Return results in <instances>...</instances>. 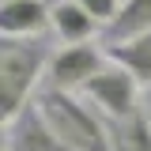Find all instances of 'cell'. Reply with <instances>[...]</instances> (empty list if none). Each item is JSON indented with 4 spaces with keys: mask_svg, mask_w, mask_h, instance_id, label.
I'll return each instance as SVG.
<instances>
[{
    "mask_svg": "<svg viewBox=\"0 0 151 151\" xmlns=\"http://www.w3.org/2000/svg\"><path fill=\"white\" fill-rule=\"evenodd\" d=\"M49 60H53V53L45 42H30V38L0 42V121H4V129L30 106V91L45 76Z\"/></svg>",
    "mask_w": 151,
    "mask_h": 151,
    "instance_id": "obj_1",
    "label": "cell"
},
{
    "mask_svg": "<svg viewBox=\"0 0 151 151\" xmlns=\"http://www.w3.org/2000/svg\"><path fill=\"white\" fill-rule=\"evenodd\" d=\"M38 106H42V113H45L49 129H53L72 151H113L102 113H94L91 106H83L72 91L45 87L42 98H38Z\"/></svg>",
    "mask_w": 151,
    "mask_h": 151,
    "instance_id": "obj_2",
    "label": "cell"
},
{
    "mask_svg": "<svg viewBox=\"0 0 151 151\" xmlns=\"http://www.w3.org/2000/svg\"><path fill=\"white\" fill-rule=\"evenodd\" d=\"M83 94H87L106 117H129V113H136L144 106L140 83H136V76H129L125 68H102L98 76L87 79Z\"/></svg>",
    "mask_w": 151,
    "mask_h": 151,
    "instance_id": "obj_3",
    "label": "cell"
},
{
    "mask_svg": "<svg viewBox=\"0 0 151 151\" xmlns=\"http://www.w3.org/2000/svg\"><path fill=\"white\" fill-rule=\"evenodd\" d=\"M102 72V53L94 49L91 42H79V45H68L53 53L49 60V87L57 91H83L91 76Z\"/></svg>",
    "mask_w": 151,
    "mask_h": 151,
    "instance_id": "obj_4",
    "label": "cell"
},
{
    "mask_svg": "<svg viewBox=\"0 0 151 151\" xmlns=\"http://www.w3.org/2000/svg\"><path fill=\"white\" fill-rule=\"evenodd\" d=\"M8 151H72L45 121L42 106H27L8 125Z\"/></svg>",
    "mask_w": 151,
    "mask_h": 151,
    "instance_id": "obj_5",
    "label": "cell"
},
{
    "mask_svg": "<svg viewBox=\"0 0 151 151\" xmlns=\"http://www.w3.org/2000/svg\"><path fill=\"white\" fill-rule=\"evenodd\" d=\"M53 23L45 0H0V34L4 38H30Z\"/></svg>",
    "mask_w": 151,
    "mask_h": 151,
    "instance_id": "obj_6",
    "label": "cell"
},
{
    "mask_svg": "<svg viewBox=\"0 0 151 151\" xmlns=\"http://www.w3.org/2000/svg\"><path fill=\"white\" fill-rule=\"evenodd\" d=\"M106 57H110L117 68H125L129 76H136L140 87H147V83H151V30L106 45Z\"/></svg>",
    "mask_w": 151,
    "mask_h": 151,
    "instance_id": "obj_7",
    "label": "cell"
},
{
    "mask_svg": "<svg viewBox=\"0 0 151 151\" xmlns=\"http://www.w3.org/2000/svg\"><path fill=\"white\" fill-rule=\"evenodd\" d=\"M106 132H110V147L113 151H151V117L140 106L129 117H106Z\"/></svg>",
    "mask_w": 151,
    "mask_h": 151,
    "instance_id": "obj_8",
    "label": "cell"
},
{
    "mask_svg": "<svg viewBox=\"0 0 151 151\" xmlns=\"http://www.w3.org/2000/svg\"><path fill=\"white\" fill-rule=\"evenodd\" d=\"M94 27H98V19L79 4V0H60L53 8V30L68 45H79V42H91L94 34Z\"/></svg>",
    "mask_w": 151,
    "mask_h": 151,
    "instance_id": "obj_9",
    "label": "cell"
},
{
    "mask_svg": "<svg viewBox=\"0 0 151 151\" xmlns=\"http://www.w3.org/2000/svg\"><path fill=\"white\" fill-rule=\"evenodd\" d=\"M144 30H151V0H125V4H121V12L106 23L102 42L113 45V42H125V38L144 34Z\"/></svg>",
    "mask_w": 151,
    "mask_h": 151,
    "instance_id": "obj_10",
    "label": "cell"
},
{
    "mask_svg": "<svg viewBox=\"0 0 151 151\" xmlns=\"http://www.w3.org/2000/svg\"><path fill=\"white\" fill-rule=\"evenodd\" d=\"M79 4H83L98 23H110V19L121 12V0H79Z\"/></svg>",
    "mask_w": 151,
    "mask_h": 151,
    "instance_id": "obj_11",
    "label": "cell"
},
{
    "mask_svg": "<svg viewBox=\"0 0 151 151\" xmlns=\"http://www.w3.org/2000/svg\"><path fill=\"white\" fill-rule=\"evenodd\" d=\"M144 110H147V117H151V83L144 87Z\"/></svg>",
    "mask_w": 151,
    "mask_h": 151,
    "instance_id": "obj_12",
    "label": "cell"
}]
</instances>
